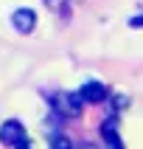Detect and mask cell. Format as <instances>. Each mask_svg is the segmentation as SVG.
I'll return each instance as SVG.
<instances>
[{"instance_id": "8992f818", "label": "cell", "mask_w": 143, "mask_h": 149, "mask_svg": "<svg viewBox=\"0 0 143 149\" xmlns=\"http://www.w3.org/2000/svg\"><path fill=\"white\" fill-rule=\"evenodd\" d=\"M53 149H73V146H70L67 138H56V141H53Z\"/></svg>"}, {"instance_id": "3957f363", "label": "cell", "mask_w": 143, "mask_h": 149, "mask_svg": "<svg viewBox=\"0 0 143 149\" xmlns=\"http://www.w3.org/2000/svg\"><path fill=\"white\" fill-rule=\"evenodd\" d=\"M11 25L20 34H31L34 25H37V14H34L31 8H17L14 14H11Z\"/></svg>"}, {"instance_id": "7a4b0ae2", "label": "cell", "mask_w": 143, "mask_h": 149, "mask_svg": "<svg viewBox=\"0 0 143 149\" xmlns=\"http://www.w3.org/2000/svg\"><path fill=\"white\" fill-rule=\"evenodd\" d=\"M0 141L6 143V146H17V143L25 141V130L20 121H6V124L0 127Z\"/></svg>"}, {"instance_id": "8fae6325", "label": "cell", "mask_w": 143, "mask_h": 149, "mask_svg": "<svg viewBox=\"0 0 143 149\" xmlns=\"http://www.w3.org/2000/svg\"><path fill=\"white\" fill-rule=\"evenodd\" d=\"M87 149H90V146H87Z\"/></svg>"}, {"instance_id": "5b68a950", "label": "cell", "mask_w": 143, "mask_h": 149, "mask_svg": "<svg viewBox=\"0 0 143 149\" xmlns=\"http://www.w3.org/2000/svg\"><path fill=\"white\" fill-rule=\"evenodd\" d=\"M84 96V101H104V96H107V84L101 82H87L82 84V90H79Z\"/></svg>"}, {"instance_id": "9c48e42d", "label": "cell", "mask_w": 143, "mask_h": 149, "mask_svg": "<svg viewBox=\"0 0 143 149\" xmlns=\"http://www.w3.org/2000/svg\"><path fill=\"white\" fill-rule=\"evenodd\" d=\"M45 3H48V6H50V8H53V11H56V8H59V6H62V3H65V0H45Z\"/></svg>"}, {"instance_id": "52a82bcc", "label": "cell", "mask_w": 143, "mask_h": 149, "mask_svg": "<svg viewBox=\"0 0 143 149\" xmlns=\"http://www.w3.org/2000/svg\"><path fill=\"white\" fill-rule=\"evenodd\" d=\"M129 25H132V28H143V14H135V17H129Z\"/></svg>"}, {"instance_id": "30bf717a", "label": "cell", "mask_w": 143, "mask_h": 149, "mask_svg": "<svg viewBox=\"0 0 143 149\" xmlns=\"http://www.w3.org/2000/svg\"><path fill=\"white\" fill-rule=\"evenodd\" d=\"M14 149H31V143H28V141H23V143H17Z\"/></svg>"}, {"instance_id": "ba28073f", "label": "cell", "mask_w": 143, "mask_h": 149, "mask_svg": "<svg viewBox=\"0 0 143 149\" xmlns=\"http://www.w3.org/2000/svg\"><path fill=\"white\" fill-rule=\"evenodd\" d=\"M124 104H126L124 96H115V110H124Z\"/></svg>"}, {"instance_id": "6da1fadb", "label": "cell", "mask_w": 143, "mask_h": 149, "mask_svg": "<svg viewBox=\"0 0 143 149\" xmlns=\"http://www.w3.org/2000/svg\"><path fill=\"white\" fill-rule=\"evenodd\" d=\"M82 104H84L82 93H56V96H53V107H56V113H62V116H67V118L79 116V113H82Z\"/></svg>"}, {"instance_id": "277c9868", "label": "cell", "mask_w": 143, "mask_h": 149, "mask_svg": "<svg viewBox=\"0 0 143 149\" xmlns=\"http://www.w3.org/2000/svg\"><path fill=\"white\" fill-rule=\"evenodd\" d=\"M101 138L107 141V149H124V143H121V138H118V130H115V121H112V118L101 124Z\"/></svg>"}]
</instances>
